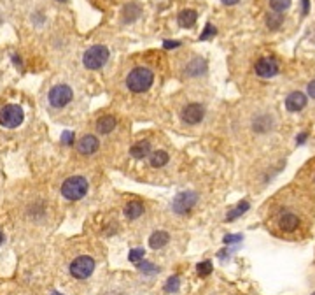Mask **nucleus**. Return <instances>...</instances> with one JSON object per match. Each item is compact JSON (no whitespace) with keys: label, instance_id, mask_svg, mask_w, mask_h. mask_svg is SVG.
Returning a JSON list of instances; mask_svg holds the SVG:
<instances>
[{"label":"nucleus","instance_id":"1","mask_svg":"<svg viewBox=\"0 0 315 295\" xmlns=\"http://www.w3.org/2000/svg\"><path fill=\"white\" fill-rule=\"evenodd\" d=\"M154 83V72L149 67H135L126 76V88L131 94H144Z\"/></svg>","mask_w":315,"mask_h":295},{"label":"nucleus","instance_id":"2","mask_svg":"<svg viewBox=\"0 0 315 295\" xmlns=\"http://www.w3.org/2000/svg\"><path fill=\"white\" fill-rule=\"evenodd\" d=\"M109 60V48L102 44H95L91 48H88L82 55V64L89 71H97L102 69Z\"/></svg>","mask_w":315,"mask_h":295},{"label":"nucleus","instance_id":"3","mask_svg":"<svg viewBox=\"0 0 315 295\" xmlns=\"http://www.w3.org/2000/svg\"><path fill=\"white\" fill-rule=\"evenodd\" d=\"M88 194V181L82 176H70L63 181L62 195L67 200H79Z\"/></svg>","mask_w":315,"mask_h":295},{"label":"nucleus","instance_id":"4","mask_svg":"<svg viewBox=\"0 0 315 295\" xmlns=\"http://www.w3.org/2000/svg\"><path fill=\"white\" fill-rule=\"evenodd\" d=\"M72 98H74V92H72V88L68 85L53 86L48 95L49 104L56 109H62V107H65V105H68L72 102Z\"/></svg>","mask_w":315,"mask_h":295},{"label":"nucleus","instance_id":"5","mask_svg":"<svg viewBox=\"0 0 315 295\" xmlns=\"http://www.w3.org/2000/svg\"><path fill=\"white\" fill-rule=\"evenodd\" d=\"M95 271V260L89 255H81L70 264V274L75 280H86Z\"/></svg>","mask_w":315,"mask_h":295},{"label":"nucleus","instance_id":"6","mask_svg":"<svg viewBox=\"0 0 315 295\" xmlns=\"http://www.w3.org/2000/svg\"><path fill=\"white\" fill-rule=\"evenodd\" d=\"M25 112L19 105H5L0 109V125L5 128H16L23 123Z\"/></svg>","mask_w":315,"mask_h":295},{"label":"nucleus","instance_id":"7","mask_svg":"<svg viewBox=\"0 0 315 295\" xmlns=\"http://www.w3.org/2000/svg\"><path fill=\"white\" fill-rule=\"evenodd\" d=\"M196 200H198V195L194 194V192H182V194H179L177 197L174 198L172 209L177 214H184L188 213V211H191V207L196 204Z\"/></svg>","mask_w":315,"mask_h":295},{"label":"nucleus","instance_id":"8","mask_svg":"<svg viewBox=\"0 0 315 295\" xmlns=\"http://www.w3.org/2000/svg\"><path fill=\"white\" fill-rule=\"evenodd\" d=\"M205 118V107L200 102H191L182 109V120L188 125H198Z\"/></svg>","mask_w":315,"mask_h":295},{"label":"nucleus","instance_id":"9","mask_svg":"<svg viewBox=\"0 0 315 295\" xmlns=\"http://www.w3.org/2000/svg\"><path fill=\"white\" fill-rule=\"evenodd\" d=\"M254 71L259 78H273V76L278 74V62L273 56H263L256 62Z\"/></svg>","mask_w":315,"mask_h":295},{"label":"nucleus","instance_id":"10","mask_svg":"<svg viewBox=\"0 0 315 295\" xmlns=\"http://www.w3.org/2000/svg\"><path fill=\"white\" fill-rule=\"evenodd\" d=\"M275 127L273 116L266 114V112H259V114H254L251 120V130L254 134H266L271 128Z\"/></svg>","mask_w":315,"mask_h":295},{"label":"nucleus","instance_id":"11","mask_svg":"<svg viewBox=\"0 0 315 295\" xmlns=\"http://www.w3.org/2000/svg\"><path fill=\"white\" fill-rule=\"evenodd\" d=\"M300 216L293 211H282L277 216V225L282 232H294L300 227Z\"/></svg>","mask_w":315,"mask_h":295},{"label":"nucleus","instance_id":"12","mask_svg":"<svg viewBox=\"0 0 315 295\" xmlns=\"http://www.w3.org/2000/svg\"><path fill=\"white\" fill-rule=\"evenodd\" d=\"M98 148H100V141L91 134L81 137L77 142V151L81 155H86V157H89V155H93L95 151H98Z\"/></svg>","mask_w":315,"mask_h":295},{"label":"nucleus","instance_id":"13","mask_svg":"<svg viewBox=\"0 0 315 295\" xmlns=\"http://www.w3.org/2000/svg\"><path fill=\"white\" fill-rule=\"evenodd\" d=\"M305 105H307V97H305L301 92H293V94L287 95V98H286L287 111L298 112V111H301V109H305Z\"/></svg>","mask_w":315,"mask_h":295},{"label":"nucleus","instance_id":"14","mask_svg":"<svg viewBox=\"0 0 315 295\" xmlns=\"http://www.w3.org/2000/svg\"><path fill=\"white\" fill-rule=\"evenodd\" d=\"M118 125V118L114 114H104L97 120V132L102 135H109Z\"/></svg>","mask_w":315,"mask_h":295},{"label":"nucleus","instance_id":"15","mask_svg":"<svg viewBox=\"0 0 315 295\" xmlns=\"http://www.w3.org/2000/svg\"><path fill=\"white\" fill-rule=\"evenodd\" d=\"M205 72H207V64H205L203 58H194L186 65V74L191 76V78H196V76H201Z\"/></svg>","mask_w":315,"mask_h":295},{"label":"nucleus","instance_id":"16","mask_svg":"<svg viewBox=\"0 0 315 295\" xmlns=\"http://www.w3.org/2000/svg\"><path fill=\"white\" fill-rule=\"evenodd\" d=\"M196 18H198V12L193 11V9H184V11L179 12V25L182 26V28H191V26L196 23Z\"/></svg>","mask_w":315,"mask_h":295},{"label":"nucleus","instance_id":"17","mask_svg":"<svg viewBox=\"0 0 315 295\" xmlns=\"http://www.w3.org/2000/svg\"><path fill=\"white\" fill-rule=\"evenodd\" d=\"M125 214L126 218H130V220H135V218L142 216V214H144V204L138 200H130L125 205Z\"/></svg>","mask_w":315,"mask_h":295},{"label":"nucleus","instance_id":"18","mask_svg":"<svg viewBox=\"0 0 315 295\" xmlns=\"http://www.w3.org/2000/svg\"><path fill=\"white\" fill-rule=\"evenodd\" d=\"M168 241H170V235H168L165 230H158V232H154V234L151 235L149 244H151L152 250H160V248H163Z\"/></svg>","mask_w":315,"mask_h":295},{"label":"nucleus","instance_id":"19","mask_svg":"<svg viewBox=\"0 0 315 295\" xmlns=\"http://www.w3.org/2000/svg\"><path fill=\"white\" fill-rule=\"evenodd\" d=\"M130 155L133 158H147L149 155H151V144H149L147 141L137 142V144L131 146Z\"/></svg>","mask_w":315,"mask_h":295},{"label":"nucleus","instance_id":"20","mask_svg":"<svg viewBox=\"0 0 315 295\" xmlns=\"http://www.w3.org/2000/svg\"><path fill=\"white\" fill-rule=\"evenodd\" d=\"M168 160H170V157H168L167 151L163 150H158V151H152L151 155H149V164L152 165V167H163L165 164H168Z\"/></svg>","mask_w":315,"mask_h":295},{"label":"nucleus","instance_id":"21","mask_svg":"<svg viewBox=\"0 0 315 295\" xmlns=\"http://www.w3.org/2000/svg\"><path fill=\"white\" fill-rule=\"evenodd\" d=\"M138 16H140V7H138L137 4L125 5V9H123V21H125V23H131V21H135Z\"/></svg>","mask_w":315,"mask_h":295},{"label":"nucleus","instance_id":"22","mask_svg":"<svg viewBox=\"0 0 315 295\" xmlns=\"http://www.w3.org/2000/svg\"><path fill=\"white\" fill-rule=\"evenodd\" d=\"M291 4L293 0H270V9L277 14H282L291 7Z\"/></svg>","mask_w":315,"mask_h":295},{"label":"nucleus","instance_id":"23","mask_svg":"<svg viewBox=\"0 0 315 295\" xmlns=\"http://www.w3.org/2000/svg\"><path fill=\"white\" fill-rule=\"evenodd\" d=\"M284 23V18H282V14H277V12H273V14L268 16L266 19V25L270 30H277V28H280V25Z\"/></svg>","mask_w":315,"mask_h":295},{"label":"nucleus","instance_id":"24","mask_svg":"<svg viewBox=\"0 0 315 295\" xmlns=\"http://www.w3.org/2000/svg\"><path fill=\"white\" fill-rule=\"evenodd\" d=\"M247 209H249V202H247V200L240 202V204H238L237 207H235V209L231 211L230 214H228V220H230V221H231V220H235V218H238V216H240V214H244Z\"/></svg>","mask_w":315,"mask_h":295},{"label":"nucleus","instance_id":"25","mask_svg":"<svg viewBox=\"0 0 315 295\" xmlns=\"http://www.w3.org/2000/svg\"><path fill=\"white\" fill-rule=\"evenodd\" d=\"M212 273V264L210 262H203V264L198 265V274L200 276H208Z\"/></svg>","mask_w":315,"mask_h":295},{"label":"nucleus","instance_id":"26","mask_svg":"<svg viewBox=\"0 0 315 295\" xmlns=\"http://www.w3.org/2000/svg\"><path fill=\"white\" fill-rule=\"evenodd\" d=\"M177 288H179V278L177 276L170 278L167 283V292H177Z\"/></svg>","mask_w":315,"mask_h":295},{"label":"nucleus","instance_id":"27","mask_svg":"<svg viewBox=\"0 0 315 295\" xmlns=\"http://www.w3.org/2000/svg\"><path fill=\"white\" fill-rule=\"evenodd\" d=\"M144 258V250H131L130 251V260L131 262H140Z\"/></svg>","mask_w":315,"mask_h":295},{"label":"nucleus","instance_id":"28","mask_svg":"<svg viewBox=\"0 0 315 295\" xmlns=\"http://www.w3.org/2000/svg\"><path fill=\"white\" fill-rule=\"evenodd\" d=\"M214 34H215V28H214V26H212V25H207V26H205V32L200 35V39H201V41H205V39H208L210 35H214Z\"/></svg>","mask_w":315,"mask_h":295},{"label":"nucleus","instance_id":"29","mask_svg":"<svg viewBox=\"0 0 315 295\" xmlns=\"http://www.w3.org/2000/svg\"><path fill=\"white\" fill-rule=\"evenodd\" d=\"M242 239V235H226V239H224V243L226 244H231V243H237V241Z\"/></svg>","mask_w":315,"mask_h":295},{"label":"nucleus","instance_id":"30","mask_svg":"<svg viewBox=\"0 0 315 295\" xmlns=\"http://www.w3.org/2000/svg\"><path fill=\"white\" fill-rule=\"evenodd\" d=\"M307 92H308V95H310L312 98H315V81H312L310 85H308Z\"/></svg>","mask_w":315,"mask_h":295},{"label":"nucleus","instance_id":"31","mask_svg":"<svg viewBox=\"0 0 315 295\" xmlns=\"http://www.w3.org/2000/svg\"><path fill=\"white\" fill-rule=\"evenodd\" d=\"M305 139H307V132H303V134H300L296 137V142L298 144H301V142H305Z\"/></svg>","mask_w":315,"mask_h":295},{"label":"nucleus","instance_id":"32","mask_svg":"<svg viewBox=\"0 0 315 295\" xmlns=\"http://www.w3.org/2000/svg\"><path fill=\"white\" fill-rule=\"evenodd\" d=\"M221 2H223L224 5H235V4H238L240 0H221Z\"/></svg>","mask_w":315,"mask_h":295},{"label":"nucleus","instance_id":"33","mask_svg":"<svg viewBox=\"0 0 315 295\" xmlns=\"http://www.w3.org/2000/svg\"><path fill=\"white\" fill-rule=\"evenodd\" d=\"M177 46H179V42H170V41H167V42H165V48H168V49H170V48H177Z\"/></svg>","mask_w":315,"mask_h":295},{"label":"nucleus","instance_id":"34","mask_svg":"<svg viewBox=\"0 0 315 295\" xmlns=\"http://www.w3.org/2000/svg\"><path fill=\"white\" fill-rule=\"evenodd\" d=\"M303 12L305 14L308 12V0H303Z\"/></svg>","mask_w":315,"mask_h":295},{"label":"nucleus","instance_id":"35","mask_svg":"<svg viewBox=\"0 0 315 295\" xmlns=\"http://www.w3.org/2000/svg\"><path fill=\"white\" fill-rule=\"evenodd\" d=\"M4 243V234H2V232H0V244Z\"/></svg>","mask_w":315,"mask_h":295},{"label":"nucleus","instance_id":"36","mask_svg":"<svg viewBox=\"0 0 315 295\" xmlns=\"http://www.w3.org/2000/svg\"><path fill=\"white\" fill-rule=\"evenodd\" d=\"M53 295H62V294H58V292H55V294H53Z\"/></svg>","mask_w":315,"mask_h":295},{"label":"nucleus","instance_id":"37","mask_svg":"<svg viewBox=\"0 0 315 295\" xmlns=\"http://www.w3.org/2000/svg\"><path fill=\"white\" fill-rule=\"evenodd\" d=\"M312 295H315V294H312Z\"/></svg>","mask_w":315,"mask_h":295},{"label":"nucleus","instance_id":"38","mask_svg":"<svg viewBox=\"0 0 315 295\" xmlns=\"http://www.w3.org/2000/svg\"><path fill=\"white\" fill-rule=\"evenodd\" d=\"M63 2H65V0H63Z\"/></svg>","mask_w":315,"mask_h":295}]
</instances>
